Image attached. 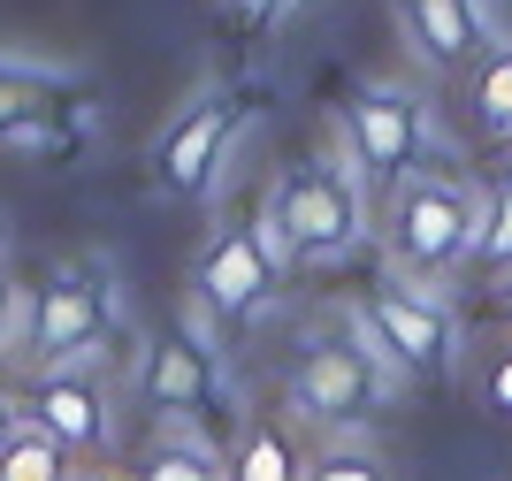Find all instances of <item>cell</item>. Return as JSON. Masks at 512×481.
I'll return each mask as SVG.
<instances>
[{
  "instance_id": "52a82bcc",
  "label": "cell",
  "mask_w": 512,
  "mask_h": 481,
  "mask_svg": "<svg viewBox=\"0 0 512 481\" xmlns=\"http://www.w3.org/2000/svg\"><path fill=\"white\" fill-rule=\"evenodd\" d=\"M367 321L383 329V344L398 352L406 375H444L451 359H459V344H451V306L413 291V283H398V275H383V291L367 298Z\"/></svg>"
},
{
  "instance_id": "e0dca14e",
  "label": "cell",
  "mask_w": 512,
  "mask_h": 481,
  "mask_svg": "<svg viewBox=\"0 0 512 481\" xmlns=\"http://www.w3.org/2000/svg\"><path fill=\"white\" fill-rule=\"evenodd\" d=\"M306 481H390V466H383V451L375 443H321L314 459H306Z\"/></svg>"
},
{
  "instance_id": "7a4b0ae2",
  "label": "cell",
  "mask_w": 512,
  "mask_h": 481,
  "mask_svg": "<svg viewBox=\"0 0 512 481\" xmlns=\"http://www.w3.org/2000/svg\"><path fill=\"white\" fill-rule=\"evenodd\" d=\"M123 344L115 329V291H107L92 268H46V283L31 291V336H23V352H31V375L46 367H107V352Z\"/></svg>"
},
{
  "instance_id": "7c38bea8",
  "label": "cell",
  "mask_w": 512,
  "mask_h": 481,
  "mask_svg": "<svg viewBox=\"0 0 512 481\" xmlns=\"http://www.w3.org/2000/svg\"><path fill=\"white\" fill-rule=\"evenodd\" d=\"M306 451L299 443V428L291 420H253L245 436H237V451L222 459V474L230 481H306Z\"/></svg>"
},
{
  "instance_id": "30bf717a",
  "label": "cell",
  "mask_w": 512,
  "mask_h": 481,
  "mask_svg": "<svg viewBox=\"0 0 512 481\" xmlns=\"http://www.w3.org/2000/svg\"><path fill=\"white\" fill-rule=\"evenodd\" d=\"M230 130H237V107H222V100H214V107H192V115L161 138V184L184 191V199H192V191H207L214 168H222Z\"/></svg>"
},
{
  "instance_id": "603a6c76",
  "label": "cell",
  "mask_w": 512,
  "mask_h": 481,
  "mask_svg": "<svg viewBox=\"0 0 512 481\" xmlns=\"http://www.w3.org/2000/svg\"><path fill=\"white\" fill-rule=\"evenodd\" d=\"M77 481H130V474H107V466H100V474H77Z\"/></svg>"
},
{
  "instance_id": "2e32d148",
  "label": "cell",
  "mask_w": 512,
  "mask_h": 481,
  "mask_svg": "<svg viewBox=\"0 0 512 481\" xmlns=\"http://www.w3.org/2000/svg\"><path fill=\"white\" fill-rule=\"evenodd\" d=\"M474 268L512 275V176L482 184V245H474Z\"/></svg>"
},
{
  "instance_id": "ffe728a7",
  "label": "cell",
  "mask_w": 512,
  "mask_h": 481,
  "mask_svg": "<svg viewBox=\"0 0 512 481\" xmlns=\"http://www.w3.org/2000/svg\"><path fill=\"white\" fill-rule=\"evenodd\" d=\"M16 428H23V398H16V390H8V382H0V443L16 436Z\"/></svg>"
},
{
  "instance_id": "9c48e42d",
  "label": "cell",
  "mask_w": 512,
  "mask_h": 481,
  "mask_svg": "<svg viewBox=\"0 0 512 481\" xmlns=\"http://www.w3.org/2000/svg\"><path fill=\"white\" fill-rule=\"evenodd\" d=\"M260 291H276V268H268V252L253 245V230H222L207 252H199V306H207L214 321H237L253 314Z\"/></svg>"
},
{
  "instance_id": "5bb4252c",
  "label": "cell",
  "mask_w": 512,
  "mask_h": 481,
  "mask_svg": "<svg viewBox=\"0 0 512 481\" xmlns=\"http://www.w3.org/2000/svg\"><path fill=\"white\" fill-rule=\"evenodd\" d=\"M77 466L85 459H69L62 443L46 436V428H31V420L0 443V481H77Z\"/></svg>"
},
{
  "instance_id": "8992f818",
  "label": "cell",
  "mask_w": 512,
  "mask_h": 481,
  "mask_svg": "<svg viewBox=\"0 0 512 481\" xmlns=\"http://www.w3.org/2000/svg\"><path fill=\"white\" fill-rule=\"evenodd\" d=\"M344 138L360 153L367 176L398 184L406 168H421V146H428V123H421V100L398 92V84H367L360 100L344 107Z\"/></svg>"
},
{
  "instance_id": "8fae6325",
  "label": "cell",
  "mask_w": 512,
  "mask_h": 481,
  "mask_svg": "<svg viewBox=\"0 0 512 481\" xmlns=\"http://www.w3.org/2000/svg\"><path fill=\"white\" fill-rule=\"evenodd\" d=\"M207 390H214V367H207V352H199L192 336H169V344H153V359H146V398H153V413H192V405H207Z\"/></svg>"
},
{
  "instance_id": "4fadbf2b",
  "label": "cell",
  "mask_w": 512,
  "mask_h": 481,
  "mask_svg": "<svg viewBox=\"0 0 512 481\" xmlns=\"http://www.w3.org/2000/svg\"><path fill=\"white\" fill-rule=\"evenodd\" d=\"M467 107H474V130L512 146V39H497L482 62L467 69Z\"/></svg>"
},
{
  "instance_id": "7402d4cb",
  "label": "cell",
  "mask_w": 512,
  "mask_h": 481,
  "mask_svg": "<svg viewBox=\"0 0 512 481\" xmlns=\"http://www.w3.org/2000/svg\"><path fill=\"white\" fill-rule=\"evenodd\" d=\"M497 291H505V329H512V275H505V283H497Z\"/></svg>"
},
{
  "instance_id": "ba28073f",
  "label": "cell",
  "mask_w": 512,
  "mask_h": 481,
  "mask_svg": "<svg viewBox=\"0 0 512 481\" xmlns=\"http://www.w3.org/2000/svg\"><path fill=\"white\" fill-rule=\"evenodd\" d=\"M398 23H406V46L428 69H474L497 39H505L490 0H406Z\"/></svg>"
},
{
  "instance_id": "3957f363",
  "label": "cell",
  "mask_w": 512,
  "mask_h": 481,
  "mask_svg": "<svg viewBox=\"0 0 512 481\" xmlns=\"http://www.w3.org/2000/svg\"><path fill=\"white\" fill-rule=\"evenodd\" d=\"M268 214L283 222L299 260H344L367 230V176L360 168H321L299 161L268 184Z\"/></svg>"
},
{
  "instance_id": "44dd1931",
  "label": "cell",
  "mask_w": 512,
  "mask_h": 481,
  "mask_svg": "<svg viewBox=\"0 0 512 481\" xmlns=\"http://www.w3.org/2000/svg\"><path fill=\"white\" fill-rule=\"evenodd\" d=\"M237 8H245V16H276V0H237Z\"/></svg>"
},
{
  "instance_id": "5b68a950",
  "label": "cell",
  "mask_w": 512,
  "mask_h": 481,
  "mask_svg": "<svg viewBox=\"0 0 512 481\" xmlns=\"http://www.w3.org/2000/svg\"><path fill=\"white\" fill-rule=\"evenodd\" d=\"M383 398V375L367 367L352 344H314L291 367V413L314 420V428H360Z\"/></svg>"
},
{
  "instance_id": "d6986e66",
  "label": "cell",
  "mask_w": 512,
  "mask_h": 481,
  "mask_svg": "<svg viewBox=\"0 0 512 481\" xmlns=\"http://www.w3.org/2000/svg\"><path fill=\"white\" fill-rule=\"evenodd\" d=\"M23 336H31V291L16 275H0V359L23 352Z\"/></svg>"
},
{
  "instance_id": "6da1fadb",
  "label": "cell",
  "mask_w": 512,
  "mask_h": 481,
  "mask_svg": "<svg viewBox=\"0 0 512 481\" xmlns=\"http://www.w3.org/2000/svg\"><path fill=\"white\" fill-rule=\"evenodd\" d=\"M474 245H482V191H474L467 176L406 168V176L383 191V252H390V275H398V283L444 298L451 275L474 260Z\"/></svg>"
},
{
  "instance_id": "9a60e30c",
  "label": "cell",
  "mask_w": 512,
  "mask_h": 481,
  "mask_svg": "<svg viewBox=\"0 0 512 481\" xmlns=\"http://www.w3.org/2000/svg\"><path fill=\"white\" fill-rule=\"evenodd\" d=\"M130 481H230V474H222V459H214L207 443H192L184 428H169V436L153 443V459L138 466Z\"/></svg>"
},
{
  "instance_id": "d4e9b609",
  "label": "cell",
  "mask_w": 512,
  "mask_h": 481,
  "mask_svg": "<svg viewBox=\"0 0 512 481\" xmlns=\"http://www.w3.org/2000/svg\"><path fill=\"white\" fill-rule=\"evenodd\" d=\"M505 176H512V168H505Z\"/></svg>"
},
{
  "instance_id": "277c9868",
  "label": "cell",
  "mask_w": 512,
  "mask_h": 481,
  "mask_svg": "<svg viewBox=\"0 0 512 481\" xmlns=\"http://www.w3.org/2000/svg\"><path fill=\"white\" fill-rule=\"evenodd\" d=\"M16 398H23V420L46 428L69 459H107L123 436V413H115L123 398H115V375H100V367H46Z\"/></svg>"
},
{
  "instance_id": "ac0fdd59",
  "label": "cell",
  "mask_w": 512,
  "mask_h": 481,
  "mask_svg": "<svg viewBox=\"0 0 512 481\" xmlns=\"http://www.w3.org/2000/svg\"><path fill=\"white\" fill-rule=\"evenodd\" d=\"M474 390H482V405H490L497 420H512V329L474 344Z\"/></svg>"
},
{
  "instance_id": "cb8c5ba5",
  "label": "cell",
  "mask_w": 512,
  "mask_h": 481,
  "mask_svg": "<svg viewBox=\"0 0 512 481\" xmlns=\"http://www.w3.org/2000/svg\"><path fill=\"white\" fill-rule=\"evenodd\" d=\"M0 275H8V230H0Z\"/></svg>"
}]
</instances>
